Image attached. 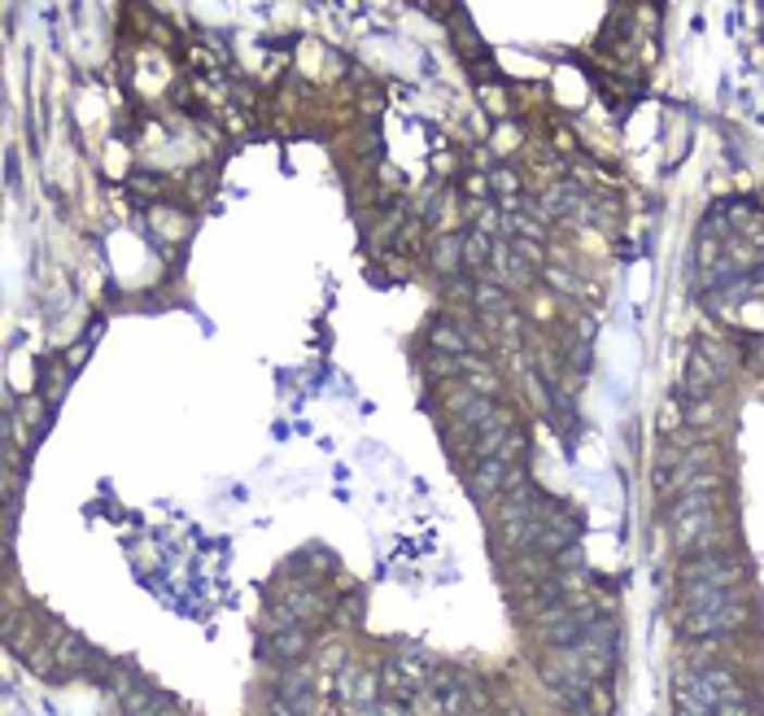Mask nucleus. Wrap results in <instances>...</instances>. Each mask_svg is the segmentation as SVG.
Segmentation results:
<instances>
[{
	"instance_id": "nucleus-1",
	"label": "nucleus",
	"mask_w": 764,
	"mask_h": 716,
	"mask_svg": "<svg viewBox=\"0 0 764 716\" xmlns=\"http://www.w3.org/2000/svg\"><path fill=\"white\" fill-rule=\"evenodd\" d=\"M747 625V603L738 590H686L681 629L690 638H725Z\"/></svg>"
},
{
	"instance_id": "nucleus-2",
	"label": "nucleus",
	"mask_w": 764,
	"mask_h": 716,
	"mask_svg": "<svg viewBox=\"0 0 764 716\" xmlns=\"http://www.w3.org/2000/svg\"><path fill=\"white\" fill-rule=\"evenodd\" d=\"M668 529L681 551H703L716 538V494L712 490H686L668 507Z\"/></svg>"
},
{
	"instance_id": "nucleus-3",
	"label": "nucleus",
	"mask_w": 764,
	"mask_h": 716,
	"mask_svg": "<svg viewBox=\"0 0 764 716\" xmlns=\"http://www.w3.org/2000/svg\"><path fill=\"white\" fill-rule=\"evenodd\" d=\"M507 481H512V459H503V455H485V459H472V472H468V490H472V498H477V503H490V498H498V494L507 490Z\"/></svg>"
},
{
	"instance_id": "nucleus-4",
	"label": "nucleus",
	"mask_w": 764,
	"mask_h": 716,
	"mask_svg": "<svg viewBox=\"0 0 764 716\" xmlns=\"http://www.w3.org/2000/svg\"><path fill=\"white\" fill-rule=\"evenodd\" d=\"M673 699H677V716H716V690L707 686L703 672H686V677H677Z\"/></svg>"
},
{
	"instance_id": "nucleus-5",
	"label": "nucleus",
	"mask_w": 764,
	"mask_h": 716,
	"mask_svg": "<svg viewBox=\"0 0 764 716\" xmlns=\"http://www.w3.org/2000/svg\"><path fill=\"white\" fill-rule=\"evenodd\" d=\"M310 651V629H271L262 638V659H275L280 668H293Z\"/></svg>"
},
{
	"instance_id": "nucleus-6",
	"label": "nucleus",
	"mask_w": 764,
	"mask_h": 716,
	"mask_svg": "<svg viewBox=\"0 0 764 716\" xmlns=\"http://www.w3.org/2000/svg\"><path fill=\"white\" fill-rule=\"evenodd\" d=\"M525 616H529V620H538V625L559 620V616H564V585H559L555 577H546V581L529 585V594H525Z\"/></svg>"
},
{
	"instance_id": "nucleus-7",
	"label": "nucleus",
	"mask_w": 764,
	"mask_h": 716,
	"mask_svg": "<svg viewBox=\"0 0 764 716\" xmlns=\"http://www.w3.org/2000/svg\"><path fill=\"white\" fill-rule=\"evenodd\" d=\"M275 699H284L288 707H297V712L306 716V712H310V699H315V681H310L306 672L288 668V672H284V681H280V690H275Z\"/></svg>"
},
{
	"instance_id": "nucleus-8",
	"label": "nucleus",
	"mask_w": 764,
	"mask_h": 716,
	"mask_svg": "<svg viewBox=\"0 0 764 716\" xmlns=\"http://www.w3.org/2000/svg\"><path fill=\"white\" fill-rule=\"evenodd\" d=\"M477 310L490 319V323H512V297L498 288V284H477Z\"/></svg>"
},
{
	"instance_id": "nucleus-9",
	"label": "nucleus",
	"mask_w": 764,
	"mask_h": 716,
	"mask_svg": "<svg viewBox=\"0 0 764 716\" xmlns=\"http://www.w3.org/2000/svg\"><path fill=\"white\" fill-rule=\"evenodd\" d=\"M341 694L354 703V707H367V703H375L380 699V681L371 677V672H341Z\"/></svg>"
},
{
	"instance_id": "nucleus-10",
	"label": "nucleus",
	"mask_w": 764,
	"mask_h": 716,
	"mask_svg": "<svg viewBox=\"0 0 764 716\" xmlns=\"http://www.w3.org/2000/svg\"><path fill=\"white\" fill-rule=\"evenodd\" d=\"M280 607H284V612H288L297 625H310V620L319 616V607H323V603H319L310 590H301V585H288V590L280 594Z\"/></svg>"
},
{
	"instance_id": "nucleus-11",
	"label": "nucleus",
	"mask_w": 764,
	"mask_h": 716,
	"mask_svg": "<svg viewBox=\"0 0 764 716\" xmlns=\"http://www.w3.org/2000/svg\"><path fill=\"white\" fill-rule=\"evenodd\" d=\"M385 668H394L398 677H407V681L424 686V677H429V655H424V651H416V646H398V651H394V659H390Z\"/></svg>"
},
{
	"instance_id": "nucleus-12",
	"label": "nucleus",
	"mask_w": 764,
	"mask_h": 716,
	"mask_svg": "<svg viewBox=\"0 0 764 716\" xmlns=\"http://www.w3.org/2000/svg\"><path fill=\"white\" fill-rule=\"evenodd\" d=\"M686 385L694 390V398H707V394L720 385V368H712L703 354H694V358H690V372H686Z\"/></svg>"
},
{
	"instance_id": "nucleus-13",
	"label": "nucleus",
	"mask_w": 764,
	"mask_h": 716,
	"mask_svg": "<svg viewBox=\"0 0 764 716\" xmlns=\"http://www.w3.org/2000/svg\"><path fill=\"white\" fill-rule=\"evenodd\" d=\"M433 699H438V707H442L446 716H459V712H464V681L451 677V672H438V681H433Z\"/></svg>"
},
{
	"instance_id": "nucleus-14",
	"label": "nucleus",
	"mask_w": 764,
	"mask_h": 716,
	"mask_svg": "<svg viewBox=\"0 0 764 716\" xmlns=\"http://www.w3.org/2000/svg\"><path fill=\"white\" fill-rule=\"evenodd\" d=\"M429 341H433L442 354H451V358H459V354L468 349L464 328H459V323H451V319H438V323H433V332H429Z\"/></svg>"
},
{
	"instance_id": "nucleus-15",
	"label": "nucleus",
	"mask_w": 764,
	"mask_h": 716,
	"mask_svg": "<svg viewBox=\"0 0 764 716\" xmlns=\"http://www.w3.org/2000/svg\"><path fill=\"white\" fill-rule=\"evenodd\" d=\"M464 240H468V236H442V240H438V249H433V267L455 275V271H459V262H464Z\"/></svg>"
},
{
	"instance_id": "nucleus-16",
	"label": "nucleus",
	"mask_w": 764,
	"mask_h": 716,
	"mask_svg": "<svg viewBox=\"0 0 764 716\" xmlns=\"http://www.w3.org/2000/svg\"><path fill=\"white\" fill-rule=\"evenodd\" d=\"M716 716H755V707H751L747 690H734V694H725V699L716 703Z\"/></svg>"
},
{
	"instance_id": "nucleus-17",
	"label": "nucleus",
	"mask_w": 764,
	"mask_h": 716,
	"mask_svg": "<svg viewBox=\"0 0 764 716\" xmlns=\"http://www.w3.org/2000/svg\"><path fill=\"white\" fill-rule=\"evenodd\" d=\"M577 206V188H551V197H546V214H568Z\"/></svg>"
},
{
	"instance_id": "nucleus-18",
	"label": "nucleus",
	"mask_w": 764,
	"mask_h": 716,
	"mask_svg": "<svg viewBox=\"0 0 764 716\" xmlns=\"http://www.w3.org/2000/svg\"><path fill=\"white\" fill-rule=\"evenodd\" d=\"M271 716H301L297 707H288L284 699H271Z\"/></svg>"
},
{
	"instance_id": "nucleus-19",
	"label": "nucleus",
	"mask_w": 764,
	"mask_h": 716,
	"mask_svg": "<svg viewBox=\"0 0 764 716\" xmlns=\"http://www.w3.org/2000/svg\"><path fill=\"white\" fill-rule=\"evenodd\" d=\"M494 184H498V188H516V175H512V171H494Z\"/></svg>"
}]
</instances>
